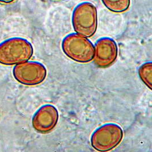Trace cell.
<instances>
[{
  "mask_svg": "<svg viewBox=\"0 0 152 152\" xmlns=\"http://www.w3.org/2000/svg\"><path fill=\"white\" fill-rule=\"evenodd\" d=\"M33 45L28 39L18 37L0 43V64L13 66L30 60L33 55Z\"/></svg>",
  "mask_w": 152,
  "mask_h": 152,
  "instance_id": "1",
  "label": "cell"
},
{
  "mask_svg": "<svg viewBox=\"0 0 152 152\" xmlns=\"http://www.w3.org/2000/svg\"><path fill=\"white\" fill-rule=\"evenodd\" d=\"M97 11L90 2H83L74 8L72 14V25L76 34L86 38L92 37L97 28Z\"/></svg>",
  "mask_w": 152,
  "mask_h": 152,
  "instance_id": "2",
  "label": "cell"
},
{
  "mask_svg": "<svg viewBox=\"0 0 152 152\" xmlns=\"http://www.w3.org/2000/svg\"><path fill=\"white\" fill-rule=\"evenodd\" d=\"M62 49L69 58L80 63L91 62L95 54L93 43L87 38L76 33L68 34L63 39Z\"/></svg>",
  "mask_w": 152,
  "mask_h": 152,
  "instance_id": "3",
  "label": "cell"
},
{
  "mask_svg": "<svg viewBox=\"0 0 152 152\" xmlns=\"http://www.w3.org/2000/svg\"><path fill=\"white\" fill-rule=\"evenodd\" d=\"M123 136L120 126L115 123H106L93 132L90 139L91 144L96 151L109 152L121 143Z\"/></svg>",
  "mask_w": 152,
  "mask_h": 152,
  "instance_id": "4",
  "label": "cell"
},
{
  "mask_svg": "<svg viewBox=\"0 0 152 152\" xmlns=\"http://www.w3.org/2000/svg\"><path fill=\"white\" fill-rule=\"evenodd\" d=\"M13 75L18 82L25 86H34L42 83L47 76V69L42 63L26 61L16 64Z\"/></svg>",
  "mask_w": 152,
  "mask_h": 152,
  "instance_id": "5",
  "label": "cell"
},
{
  "mask_svg": "<svg viewBox=\"0 0 152 152\" xmlns=\"http://www.w3.org/2000/svg\"><path fill=\"white\" fill-rule=\"evenodd\" d=\"M59 120V113L52 104L42 105L35 112L31 119V124L35 131L46 134L52 131Z\"/></svg>",
  "mask_w": 152,
  "mask_h": 152,
  "instance_id": "6",
  "label": "cell"
},
{
  "mask_svg": "<svg viewBox=\"0 0 152 152\" xmlns=\"http://www.w3.org/2000/svg\"><path fill=\"white\" fill-rule=\"evenodd\" d=\"M94 61L99 68L110 67L116 62L118 56V47L115 41L110 37H102L95 44Z\"/></svg>",
  "mask_w": 152,
  "mask_h": 152,
  "instance_id": "7",
  "label": "cell"
},
{
  "mask_svg": "<svg viewBox=\"0 0 152 152\" xmlns=\"http://www.w3.org/2000/svg\"><path fill=\"white\" fill-rule=\"evenodd\" d=\"M104 6L114 13H123L130 7L131 0H102Z\"/></svg>",
  "mask_w": 152,
  "mask_h": 152,
  "instance_id": "8",
  "label": "cell"
},
{
  "mask_svg": "<svg viewBox=\"0 0 152 152\" xmlns=\"http://www.w3.org/2000/svg\"><path fill=\"white\" fill-rule=\"evenodd\" d=\"M138 76L145 86L152 90V63L148 62L142 64L138 69Z\"/></svg>",
  "mask_w": 152,
  "mask_h": 152,
  "instance_id": "9",
  "label": "cell"
},
{
  "mask_svg": "<svg viewBox=\"0 0 152 152\" xmlns=\"http://www.w3.org/2000/svg\"><path fill=\"white\" fill-rule=\"evenodd\" d=\"M15 0H0V2L3 3V4H9L10 3H12Z\"/></svg>",
  "mask_w": 152,
  "mask_h": 152,
  "instance_id": "10",
  "label": "cell"
}]
</instances>
